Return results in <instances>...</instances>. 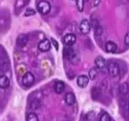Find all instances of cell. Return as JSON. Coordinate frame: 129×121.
I'll return each instance as SVG.
<instances>
[{
	"label": "cell",
	"mask_w": 129,
	"mask_h": 121,
	"mask_svg": "<svg viewBox=\"0 0 129 121\" xmlns=\"http://www.w3.org/2000/svg\"><path fill=\"white\" fill-rule=\"evenodd\" d=\"M63 55L66 58L69 59L73 63H74V62L79 61V58H78L76 52L71 47L64 48L63 50Z\"/></svg>",
	"instance_id": "1"
},
{
	"label": "cell",
	"mask_w": 129,
	"mask_h": 121,
	"mask_svg": "<svg viewBox=\"0 0 129 121\" xmlns=\"http://www.w3.org/2000/svg\"><path fill=\"white\" fill-rule=\"evenodd\" d=\"M38 11L42 15H47L51 10V5L50 3L45 0L40 1L37 6Z\"/></svg>",
	"instance_id": "2"
},
{
	"label": "cell",
	"mask_w": 129,
	"mask_h": 121,
	"mask_svg": "<svg viewBox=\"0 0 129 121\" xmlns=\"http://www.w3.org/2000/svg\"><path fill=\"white\" fill-rule=\"evenodd\" d=\"M35 82V78L34 74L30 72H26L23 75L21 80L22 84L25 87H30Z\"/></svg>",
	"instance_id": "3"
},
{
	"label": "cell",
	"mask_w": 129,
	"mask_h": 121,
	"mask_svg": "<svg viewBox=\"0 0 129 121\" xmlns=\"http://www.w3.org/2000/svg\"><path fill=\"white\" fill-rule=\"evenodd\" d=\"M107 69L110 76L113 78L117 76L120 73V68L118 64L115 62H110L107 64Z\"/></svg>",
	"instance_id": "4"
},
{
	"label": "cell",
	"mask_w": 129,
	"mask_h": 121,
	"mask_svg": "<svg viewBox=\"0 0 129 121\" xmlns=\"http://www.w3.org/2000/svg\"><path fill=\"white\" fill-rule=\"evenodd\" d=\"M79 30L83 34H88L91 30V24L89 21L86 19L82 20L79 25Z\"/></svg>",
	"instance_id": "5"
},
{
	"label": "cell",
	"mask_w": 129,
	"mask_h": 121,
	"mask_svg": "<svg viewBox=\"0 0 129 121\" xmlns=\"http://www.w3.org/2000/svg\"><path fill=\"white\" fill-rule=\"evenodd\" d=\"M76 41V36L74 34H68L64 38V43L68 47H71Z\"/></svg>",
	"instance_id": "6"
},
{
	"label": "cell",
	"mask_w": 129,
	"mask_h": 121,
	"mask_svg": "<svg viewBox=\"0 0 129 121\" xmlns=\"http://www.w3.org/2000/svg\"><path fill=\"white\" fill-rule=\"evenodd\" d=\"M50 47H51L50 42L48 39H44V40L40 42L38 44V48H39V50L41 52H44L49 51L50 49Z\"/></svg>",
	"instance_id": "7"
},
{
	"label": "cell",
	"mask_w": 129,
	"mask_h": 121,
	"mask_svg": "<svg viewBox=\"0 0 129 121\" xmlns=\"http://www.w3.org/2000/svg\"><path fill=\"white\" fill-rule=\"evenodd\" d=\"M28 41V37L26 34H20L16 39V44L20 47H24Z\"/></svg>",
	"instance_id": "8"
},
{
	"label": "cell",
	"mask_w": 129,
	"mask_h": 121,
	"mask_svg": "<svg viewBox=\"0 0 129 121\" xmlns=\"http://www.w3.org/2000/svg\"><path fill=\"white\" fill-rule=\"evenodd\" d=\"M88 83H89V78L84 74L79 76L77 79V84L80 88H86Z\"/></svg>",
	"instance_id": "9"
},
{
	"label": "cell",
	"mask_w": 129,
	"mask_h": 121,
	"mask_svg": "<svg viewBox=\"0 0 129 121\" xmlns=\"http://www.w3.org/2000/svg\"><path fill=\"white\" fill-rule=\"evenodd\" d=\"M94 64L99 69H103L105 68L106 66H107L106 60L100 55L96 57V59H94Z\"/></svg>",
	"instance_id": "10"
},
{
	"label": "cell",
	"mask_w": 129,
	"mask_h": 121,
	"mask_svg": "<svg viewBox=\"0 0 129 121\" xmlns=\"http://www.w3.org/2000/svg\"><path fill=\"white\" fill-rule=\"evenodd\" d=\"M65 83L63 81H57L54 86V92L57 94H61V93H62L64 92V89H65Z\"/></svg>",
	"instance_id": "11"
},
{
	"label": "cell",
	"mask_w": 129,
	"mask_h": 121,
	"mask_svg": "<svg viewBox=\"0 0 129 121\" xmlns=\"http://www.w3.org/2000/svg\"><path fill=\"white\" fill-rule=\"evenodd\" d=\"M64 100H65V102L66 103L67 105L69 106L73 105V104H74L76 102L75 95L72 92H69V93H68L65 95Z\"/></svg>",
	"instance_id": "12"
},
{
	"label": "cell",
	"mask_w": 129,
	"mask_h": 121,
	"mask_svg": "<svg viewBox=\"0 0 129 121\" xmlns=\"http://www.w3.org/2000/svg\"><path fill=\"white\" fill-rule=\"evenodd\" d=\"M10 84V79L5 75L0 76V87L2 89H7Z\"/></svg>",
	"instance_id": "13"
},
{
	"label": "cell",
	"mask_w": 129,
	"mask_h": 121,
	"mask_svg": "<svg viewBox=\"0 0 129 121\" xmlns=\"http://www.w3.org/2000/svg\"><path fill=\"white\" fill-rule=\"evenodd\" d=\"M105 49L107 52L114 53L117 50V45L113 41H108L106 43Z\"/></svg>",
	"instance_id": "14"
},
{
	"label": "cell",
	"mask_w": 129,
	"mask_h": 121,
	"mask_svg": "<svg viewBox=\"0 0 129 121\" xmlns=\"http://www.w3.org/2000/svg\"><path fill=\"white\" fill-rule=\"evenodd\" d=\"M101 93H102V92H101L100 88H98V87H93L91 89L92 98L94 100H97L100 96Z\"/></svg>",
	"instance_id": "15"
},
{
	"label": "cell",
	"mask_w": 129,
	"mask_h": 121,
	"mask_svg": "<svg viewBox=\"0 0 129 121\" xmlns=\"http://www.w3.org/2000/svg\"><path fill=\"white\" fill-rule=\"evenodd\" d=\"M98 74V68L96 67L91 68L89 71V77L91 80H94L96 79Z\"/></svg>",
	"instance_id": "16"
},
{
	"label": "cell",
	"mask_w": 129,
	"mask_h": 121,
	"mask_svg": "<svg viewBox=\"0 0 129 121\" xmlns=\"http://www.w3.org/2000/svg\"><path fill=\"white\" fill-rule=\"evenodd\" d=\"M119 91L122 94L126 95L129 92V85L127 83H123L119 86Z\"/></svg>",
	"instance_id": "17"
},
{
	"label": "cell",
	"mask_w": 129,
	"mask_h": 121,
	"mask_svg": "<svg viewBox=\"0 0 129 121\" xmlns=\"http://www.w3.org/2000/svg\"><path fill=\"white\" fill-rule=\"evenodd\" d=\"M40 105H41V102L40 100L38 98H35L31 100V103H30V107L32 109H37V108H40Z\"/></svg>",
	"instance_id": "18"
},
{
	"label": "cell",
	"mask_w": 129,
	"mask_h": 121,
	"mask_svg": "<svg viewBox=\"0 0 129 121\" xmlns=\"http://www.w3.org/2000/svg\"><path fill=\"white\" fill-rule=\"evenodd\" d=\"M94 28L95 35H96L97 36H99V35H102V32H103V30H102V26L100 25L98 21H96L95 22V24L94 25Z\"/></svg>",
	"instance_id": "19"
},
{
	"label": "cell",
	"mask_w": 129,
	"mask_h": 121,
	"mask_svg": "<svg viewBox=\"0 0 129 121\" xmlns=\"http://www.w3.org/2000/svg\"><path fill=\"white\" fill-rule=\"evenodd\" d=\"M26 120L27 121H38L39 118H38L37 115L35 113H30L27 115L26 116Z\"/></svg>",
	"instance_id": "20"
},
{
	"label": "cell",
	"mask_w": 129,
	"mask_h": 121,
	"mask_svg": "<svg viewBox=\"0 0 129 121\" xmlns=\"http://www.w3.org/2000/svg\"><path fill=\"white\" fill-rule=\"evenodd\" d=\"M76 5L78 11L82 12L84 10V0H76Z\"/></svg>",
	"instance_id": "21"
},
{
	"label": "cell",
	"mask_w": 129,
	"mask_h": 121,
	"mask_svg": "<svg viewBox=\"0 0 129 121\" xmlns=\"http://www.w3.org/2000/svg\"><path fill=\"white\" fill-rule=\"evenodd\" d=\"M100 120L102 121H111L113 120V118H112L110 115L107 112H105L100 117Z\"/></svg>",
	"instance_id": "22"
},
{
	"label": "cell",
	"mask_w": 129,
	"mask_h": 121,
	"mask_svg": "<svg viewBox=\"0 0 129 121\" xmlns=\"http://www.w3.org/2000/svg\"><path fill=\"white\" fill-rule=\"evenodd\" d=\"M35 14H36V11H35L34 9L27 8L26 10V11H25L24 15H25V16H33V15H35Z\"/></svg>",
	"instance_id": "23"
},
{
	"label": "cell",
	"mask_w": 129,
	"mask_h": 121,
	"mask_svg": "<svg viewBox=\"0 0 129 121\" xmlns=\"http://www.w3.org/2000/svg\"><path fill=\"white\" fill-rule=\"evenodd\" d=\"M51 42H52V44H53V45L54 46V47L55 48V49H56L57 50H59V43L57 42V41L56 40H55V39H54L52 38Z\"/></svg>",
	"instance_id": "24"
},
{
	"label": "cell",
	"mask_w": 129,
	"mask_h": 121,
	"mask_svg": "<svg viewBox=\"0 0 129 121\" xmlns=\"http://www.w3.org/2000/svg\"><path fill=\"white\" fill-rule=\"evenodd\" d=\"M124 43L126 45L129 46V32L126 34L124 39Z\"/></svg>",
	"instance_id": "25"
},
{
	"label": "cell",
	"mask_w": 129,
	"mask_h": 121,
	"mask_svg": "<svg viewBox=\"0 0 129 121\" xmlns=\"http://www.w3.org/2000/svg\"><path fill=\"white\" fill-rule=\"evenodd\" d=\"M101 1H102V0H94V1H93V5H94V7L98 6L99 4L100 3Z\"/></svg>",
	"instance_id": "26"
},
{
	"label": "cell",
	"mask_w": 129,
	"mask_h": 121,
	"mask_svg": "<svg viewBox=\"0 0 129 121\" xmlns=\"http://www.w3.org/2000/svg\"><path fill=\"white\" fill-rule=\"evenodd\" d=\"M128 110H129V103H128Z\"/></svg>",
	"instance_id": "27"
}]
</instances>
